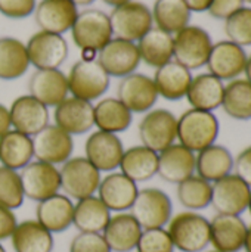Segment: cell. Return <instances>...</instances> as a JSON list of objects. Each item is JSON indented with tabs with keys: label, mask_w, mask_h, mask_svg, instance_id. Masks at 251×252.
Wrapping results in <instances>:
<instances>
[{
	"label": "cell",
	"mask_w": 251,
	"mask_h": 252,
	"mask_svg": "<svg viewBox=\"0 0 251 252\" xmlns=\"http://www.w3.org/2000/svg\"><path fill=\"white\" fill-rule=\"evenodd\" d=\"M247 58L244 47L229 40H223L213 44L206 65L209 72L219 80H235L246 71Z\"/></svg>",
	"instance_id": "ffe728a7"
},
{
	"label": "cell",
	"mask_w": 251,
	"mask_h": 252,
	"mask_svg": "<svg viewBox=\"0 0 251 252\" xmlns=\"http://www.w3.org/2000/svg\"><path fill=\"white\" fill-rule=\"evenodd\" d=\"M36 4V0H0V13L10 19H22L34 12Z\"/></svg>",
	"instance_id": "ee69618b"
},
{
	"label": "cell",
	"mask_w": 251,
	"mask_h": 252,
	"mask_svg": "<svg viewBox=\"0 0 251 252\" xmlns=\"http://www.w3.org/2000/svg\"><path fill=\"white\" fill-rule=\"evenodd\" d=\"M225 21V32L229 41L241 47L251 46V7H241Z\"/></svg>",
	"instance_id": "60d3db41"
},
{
	"label": "cell",
	"mask_w": 251,
	"mask_h": 252,
	"mask_svg": "<svg viewBox=\"0 0 251 252\" xmlns=\"http://www.w3.org/2000/svg\"><path fill=\"white\" fill-rule=\"evenodd\" d=\"M212 47L210 34L198 25H188L173 37V58L189 71L207 63Z\"/></svg>",
	"instance_id": "52a82bcc"
},
{
	"label": "cell",
	"mask_w": 251,
	"mask_h": 252,
	"mask_svg": "<svg viewBox=\"0 0 251 252\" xmlns=\"http://www.w3.org/2000/svg\"><path fill=\"white\" fill-rule=\"evenodd\" d=\"M244 1H249V3H251V0H244Z\"/></svg>",
	"instance_id": "680465c9"
},
{
	"label": "cell",
	"mask_w": 251,
	"mask_h": 252,
	"mask_svg": "<svg viewBox=\"0 0 251 252\" xmlns=\"http://www.w3.org/2000/svg\"><path fill=\"white\" fill-rule=\"evenodd\" d=\"M167 232L180 252H201L210 245V221L197 211H182L172 216Z\"/></svg>",
	"instance_id": "7a4b0ae2"
},
{
	"label": "cell",
	"mask_w": 251,
	"mask_h": 252,
	"mask_svg": "<svg viewBox=\"0 0 251 252\" xmlns=\"http://www.w3.org/2000/svg\"><path fill=\"white\" fill-rule=\"evenodd\" d=\"M246 75H247V81H250L251 83V56L250 58H247V65H246Z\"/></svg>",
	"instance_id": "db71d44e"
},
{
	"label": "cell",
	"mask_w": 251,
	"mask_h": 252,
	"mask_svg": "<svg viewBox=\"0 0 251 252\" xmlns=\"http://www.w3.org/2000/svg\"><path fill=\"white\" fill-rule=\"evenodd\" d=\"M24 196L40 202L61 192V173L56 165L33 159L19 170Z\"/></svg>",
	"instance_id": "30bf717a"
},
{
	"label": "cell",
	"mask_w": 251,
	"mask_h": 252,
	"mask_svg": "<svg viewBox=\"0 0 251 252\" xmlns=\"http://www.w3.org/2000/svg\"><path fill=\"white\" fill-rule=\"evenodd\" d=\"M151 13L155 27L172 35L188 27L191 21V10L183 0H155Z\"/></svg>",
	"instance_id": "8d00e7d4"
},
{
	"label": "cell",
	"mask_w": 251,
	"mask_h": 252,
	"mask_svg": "<svg viewBox=\"0 0 251 252\" xmlns=\"http://www.w3.org/2000/svg\"><path fill=\"white\" fill-rule=\"evenodd\" d=\"M68 252H111L102 233H83L78 232L71 244Z\"/></svg>",
	"instance_id": "7bdbcfd3"
},
{
	"label": "cell",
	"mask_w": 251,
	"mask_h": 252,
	"mask_svg": "<svg viewBox=\"0 0 251 252\" xmlns=\"http://www.w3.org/2000/svg\"><path fill=\"white\" fill-rule=\"evenodd\" d=\"M25 201L19 171L0 165V207L18 210Z\"/></svg>",
	"instance_id": "ab89813d"
},
{
	"label": "cell",
	"mask_w": 251,
	"mask_h": 252,
	"mask_svg": "<svg viewBox=\"0 0 251 252\" xmlns=\"http://www.w3.org/2000/svg\"><path fill=\"white\" fill-rule=\"evenodd\" d=\"M109 78L111 77L105 72L98 59H80L71 66L67 75L70 94L87 102H93L108 92Z\"/></svg>",
	"instance_id": "277c9868"
},
{
	"label": "cell",
	"mask_w": 251,
	"mask_h": 252,
	"mask_svg": "<svg viewBox=\"0 0 251 252\" xmlns=\"http://www.w3.org/2000/svg\"><path fill=\"white\" fill-rule=\"evenodd\" d=\"M143 230L166 227L173 216L170 196L158 188L139 189L138 196L129 210Z\"/></svg>",
	"instance_id": "5b68a950"
},
{
	"label": "cell",
	"mask_w": 251,
	"mask_h": 252,
	"mask_svg": "<svg viewBox=\"0 0 251 252\" xmlns=\"http://www.w3.org/2000/svg\"><path fill=\"white\" fill-rule=\"evenodd\" d=\"M30 65L36 69H59L68 58L67 40L53 32L37 31L27 41Z\"/></svg>",
	"instance_id": "8fae6325"
},
{
	"label": "cell",
	"mask_w": 251,
	"mask_h": 252,
	"mask_svg": "<svg viewBox=\"0 0 251 252\" xmlns=\"http://www.w3.org/2000/svg\"><path fill=\"white\" fill-rule=\"evenodd\" d=\"M250 196V188L237 174H228L212 185L210 205L217 214L241 216L249 208Z\"/></svg>",
	"instance_id": "9a60e30c"
},
{
	"label": "cell",
	"mask_w": 251,
	"mask_h": 252,
	"mask_svg": "<svg viewBox=\"0 0 251 252\" xmlns=\"http://www.w3.org/2000/svg\"><path fill=\"white\" fill-rule=\"evenodd\" d=\"M111 216V211L96 195L87 196L74 202L72 226L83 233H102Z\"/></svg>",
	"instance_id": "4dcf8cb0"
},
{
	"label": "cell",
	"mask_w": 251,
	"mask_h": 252,
	"mask_svg": "<svg viewBox=\"0 0 251 252\" xmlns=\"http://www.w3.org/2000/svg\"><path fill=\"white\" fill-rule=\"evenodd\" d=\"M74 202L64 193L49 196L36 207V220L52 235L62 233L72 226Z\"/></svg>",
	"instance_id": "d4e9b609"
},
{
	"label": "cell",
	"mask_w": 251,
	"mask_h": 252,
	"mask_svg": "<svg viewBox=\"0 0 251 252\" xmlns=\"http://www.w3.org/2000/svg\"><path fill=\"white\" fill-rule=\"evenodd\" d=\"M235 174L251 189V146L246 148L237 159H234Z\"/></svg>",
	"instance_id": "bcb514c9"
},
{
	"label": "cell",
	"mask_w": 251,
	"mask_h": 252,
	"mask_svg": "<svg viewBox=\"0 0 251 252\" xmlns=\"http://www.w3.org/2000/svg\"><path fill=\"white\" fill-rule=\"evenodd\" d=\"M143 229L136 219L129 213H115L105 226L102 236L111 252L135 251Z\"/></svg>",
	"instance_id": "484cf974"
},
{
	"label": "cell",
	"mask_w": 251,
	"mask_h": 252,
	"mask_svg": "<svg viewBox=\"0 0 251 252\" xmlns=\"http://www.w3.org/2000/svg\"><path fill=\"white\" fill-rule=\"evenodd\" d=\"M105 4H108V6H112V7H117V6H121V4H124V3H127V1H130V0H102Z\"/></svg>",
	"instance_id": "816d5d0a"
},
{
	"label": "cell",
	"mask_w": 251,
	"mask_h": 252,
	"mask_svg": "<svg viewBox=\"0 0 251 252\" xmlns=\"http://www.w3.org/2000/svg\"><path fill=\"white\" fill-rule=\"evenodd\" d=\"M141 61L148 66L160 68L173 59V35L152 27L138 43Z\"/></svg>",
	"instance_id": "e575fe53"
},
{
	"label": "cell",
	"mask_w": 251,
	"mask_h": 252,
	"mask_svg": "<svg viewBox=\"0 0 251 252\" xmlns=\"http://www.w3.org/2000/svg\"><path fill=\"white\" fill-rule=\"evenodd\" d=\"M93 120L98 130L118 134L129 130L133 114L117 97H104L93 105Z\"/></svg>",
	"instance_id": "d6a6232c"
},
{
	"label": "cell",
	"mask_w": 251,
	"mask_h": 252,
	"mask_svg": "<svg viewBox=\"0 0 251 252\" xmlns=\"http://www.w3.org/2000/svg\"><path fill=\"white\" fill-rule=\"evenodd\" d=\"M0 252H6V250H4V247L1 245V242H0Z\"/></svg>",
	"instance_id": "9f6ffc18"
},
{
	"label": "cell",
	"mask_w": 251,
	"mask_h": 252,
	"mask_svg": "<svg viewBox=\"0 0 251 252\" xmlns=\"http://www.w3.org/2000/svg\"><path fill=\"white\" fill-rule=\"evenodd\" d=\"M53 109L55 126L71 136L84 134L95 127L92 102L68 96Z\"/></svg>",
	"instance_id": "d6986e66"
},
{
	"label": "cell",
	"mask_w": 251,
	"mask_h": 252,
	"mask_svg": "<svg viewBox=\"0 0 251 252\" xmlns=\"http://www.w3.org/2000/svg\"><path fill=\"white\" fill-rule=\"evenodd\" d=\"M175 250L173 241L164 227L143 230L135 248L136 252H175Z\"/></svg>",
	"instance_id": "b9f144b4"
},
{
	"label": "cell",
	"mask_w": 251,
	"mask_h": 252,
	"mask_svg": "<svg viewBox=\"0 0 251 252\" xmlns=\"http://www.w3.org/2000/svg\"><path fill=\"white\" fill-rule=\"evenodd\" d=\"M124 146L118 134L93 131L84 143V158L101 173H111L120 167Z\"/></svg>",
	"instance_id": "2e32d148"
},
{
	"label": "cell",
	"mask_w": 251,
	"mask_h": 252,
	"mask_svg": "<svg viewBox=\"0 0 251 252\" xmlns=\"http://www.w3.org/2000/svg\"><path fill=\"white\" fill-rule=\"evenodd\" d=\"M98 62L109 77L123 78L136 72L141 65V55L136 43L112 37L98 52Z\"/></svg>",
	"instance_id": "4fadbf2b"
},
{
	"label": "cell",
	"mask_w": 251,
	"mask_h": 252,
	"mask_svg": "<svg viewBox=\"0 0 251 252\" xmlns=\"http://www.w3.org/2000/svg\"><path fill=\"white\" fill-rule=\"evenodd\" d=\"M109 21L112 35L133 43L139 41L154 27L151 9L145 3L136 0L112 7Z\"/></svg>",
	"instance_id": "ba28073f"
},
{
	"label": "cell",
	"mask_w": 251,
	"mask_h": 252,
	"mask_svg": "<svg viewBox=\"0 0 251 252\" xmlns=\"http://www.w3.org/2000/svg\"><path fill=\"white\" fill-rule=\"evenodd\" d=\"M70 31L74 44L80 50L93 49L99 52L114 37L109 15L99 9H84L78 12Z\"/></svg>",
	"instance_id": "9c48e42d"
},
{
	"label": "cell",
	"mask_w": 251,
	"mask_h": 252,
	"mask_svg": "<svg viewBox=\"0 0 251 252\" xmlns=\"http://www.w3.org/2000/svg\"><path fill=\"white\" fill-rule=\"evenodd\" d=\"M33 13L41 31L62 35L72 28L78 10L71 0H40Z\"/></svg>",
	"instance_id": "7402d4cb"
},
{
	"label": "cell",
	"mask_w": 251,
	"mask_h": 252,
	"mask_svg": "<svg viewBox=\"0 0 251 252\" xmlns=\"http://www.w3.org/2000/svg\"><path fill=\"white\" fill-rule=\"evenodd\" d=\"M33 148L34 159L58 167L72 157L74 139L58 126L47 124L43 130L33 136Z\"/></svg>",
	"instance_id": "5bb4252c"
},
{
	"label": "cell",
	"mask_w": 251,
	"mask_h": 252,
	"mask_svg": "<svg viewBox=\"0 0 251 252\" xmlns=\"http://www.w3.org/2000/svg\"><path fill=\"white\" fill-rule=\"evenodd\" d=\"M98 58V52L93 49H83L81 50V59L83 61H95Z\"/></svg>",
	"instance_id": "f907efd6"
},
{
	"label": "cell",
	"mask_w": 251,
	"mask_h": 252,
	"mask_svg": "<svg viewBox=\"0 0 251 252\" xmlns=\"http://www.w3.org/2000/svg\"><path fill=\"white\" fill-rule=\"evenodd\" d=\"M191 12H206L209 10L213 0H183Z\"/></svg>",
	"instance_id": "681fc988"
},
{
	"label": "cell",
	"mask_w": 251,
	"mask_h": 252,
	"mask_svg": "<svg viewBox=\"0 0 251 252\" xmlns=\"http://www.w3.org/2000/svg\"><path fill=\"white\" fill-rule=\"evenodd\" d=\"M249 211H250V214H251V196H250V202H249V208H247Z\"/></svg>",
	"instance_id": "6f0895ef"
},
{
	"label": "cell",
	"mask_w": 251,
	"mask_h": 252,
	"mask_svg": "<svg viewBox=\"0 0 251 252\" xmlns=\"http://www.w3.org/2000/svg\"><path fill=\"white\" fill-rule=\"evenodd\" d=\"M157 174L167 183L179 185L195 174V154L180 143H173L158 154Z\"/></svg>",
	"instance_id": "cb8c5ba5"
},
{
	"label": "cell",
	"mask_w": 251,
	"mask_h": 252,
	"mask_svg": "<svg viewBox=\"0 0 251 252\" xmlns=\"http://www.w3.org/2000/svg\"><path fill=\"white\" fill-rule=\"evenodd\" d=\"M158 97L154 80L141 72L123 77L117 87V99L132 114H145L151 111Z\"/></svg>",
	"instance_id": "7c38bea8"
},
{
	"label": "cell",
	"mask_w": 251,
	"mask_h": 252,
	"mask_svg": "<svg viewBox=\"0 0 251 252\" xmlns=\"http://www.w3.org/2000/svg\"><path fill=\"white\" fill-rule=\"evenodd\" d=\"M225 86L223 81L210 72L192 77L191 86L186 93V99L194 109L213 112L222 106Z\"/></svg>",
	"instance_id": "f1b7e54d"
},
{
	"label": "cell",
	"mask_w": 251,
	"mask_h": 252,
	"mask_svg": "<svg viewBox=\"0 0 251 252\" xmlns=\"http://www.w3.org/2000/svg\"><path fill=\"white\" fill-rule=\"evenodd\" d=\"M176 195L188 211H201L212 204V183L194 174L178 185Z\"/></svg>",
	"instance_id": "f35d334b"
},
{
	"label": "cell",
	"mask_w": 251,
	"mask_h": 252,
	"mask_svg": "<svg viewBox=\"0 0 251 252\" xmlns=\"http://www.w3.org/2000/svg\"><path fill=\"white\" fill-rule=\"evenodd\" d=\"M141 145L160 154L178 140V117L164 108L145 112L138 127Z\"/></svg>",
	"instance_id": "8992f818"
},
{
	"label": "cell",
	"mask_w": 251,
	"mask_h": 252,
	"mask_svg": "<svg viewBox=\"0 0 251 252\" xmlns=\"http://www.w3.org/2000/svg\"><path fill=\"white\" fill-rule=\"evenodd\" d=\"M28 94L44 106L55 108L70 94L67 75L61 69H36L28 80Z\"/></svg>",
	"instance_id": "44dd1931"
},
{
	"label": "cell",
	"mask_w": 251,
	"mask_h": 252,
	"mask_svg": "<svg viewBox=\"0 0 251 252\" xmlns=\"http://www.w3.org/2000/svg\"><path fill=\"white\" fill-rule=\"evenodd\" d=\"M10 124L27 136H36L49 124V108L31 94L18 96L9 106Z\"/></svg>",
	"instance_id": "ac0fdd59"
},
{
	"label": "cell",
	"mask_w": 251,
	"mask_h": 252,
	"mask_svg": "<svg viewBox=\"0 0 251 252\" xmlns=\"http://www.w3.org/2000/svg\"><path fill=\"white\" fill-rule=\"evenodd\" d=\"M18 224V219L12 210L0 207V242L10 239L15 227Z\"/></svg>",
	"instance_id": "7dc6e473"
},
{
	"label": "cell",
	"mask_w": 251,
	"mask_h": 252,
	"mask_svg": "<svg viewBox=\"0 0 251 252\" xmlns=\"http://www.w3.org/2000/svg\"><path fill=\"white\" fill-rule=\"evenodd\" d=\"M12 128L10 124V115H9V108L0 103V137L7 133Z\"/></svg>",
	"instance_id": "c3c4849f"
},
{
	"label": "cell",
	"mask_w": 251,
	"mask_h": 252,
	"mask_svg": "<svg viewBox=\"0 0 251 252\" xmlns=\"http://www.w3.org/2000/svg\"><path fill=\"white\" fill-rule=\"evenodd\" d=\"M246 252H251V226L247 229V236H246V244H244Z\"/></svg>",
	"instance_id": "f5cc1de1"
},
{
	"label": "cell",
	"mask_w": 251,
	"mask_h": 252,
	"mask_svg": "<svg viewBox=\"0 0 251 252\" xmlns=\"http://www.w3.org/2000/svg\"><path fill=\"white\" fill-rule=\"evenodd\" d=\"M10 244L15 252H52L55 241L53 235L34 219L18 221Z\"/></svg>",
	"instance_id": "f546056e"
},
{
	"label": "cell",
	"mask_w": 251,
	"mask_h": 252,
	"mask_svg": "<svg viewBox=\"0 0 251 252\" xmlns=\"http://www.w3.org/2000/svg\"><path fill=\"white\" fill-rule=\"evenodd\" d=\"M118 168L135 183L148 182L157 176L158 154L143 145L127 148L124 149Z\"/></svg>",
	"instance_id": "83f0119b"
},
{
	"label": "cell",
	"mask_w": 251,
	"mask_h": 252,
	"mask_svg": "<svg viewBox=\"0 0 251 252\" xmlns=\"http://www.w3.org/2000/svg\"><path fill=\"white\" fill-rule=\"evenodd\" d=\"M217 136L219 121L213 112L191 108L178 118V140L194 154L215 145Z\"/></svg>",
	"instance_id": "6da1fadb"
},
{
	"label": "cell",
	"mask_w": 251,
	"mask_h": 252,
	"mask_svg": "<svg viewBox=\"0 0 251 252\" xmlns=\"http://www.w3.org/2000/svg\"><path fill=\"white\" fill-rule=\"evenodd\" d=\"M30 68L27 46L15 37H0V80L21 78Z\"/></svg>",
	"instance_id": "d590c367"
},
{
	"label": "cell",
	"mask_w": 251,
	"mask_h": 252,
	"mask_svg": "<svg viewBox=\"0 0 251 252\" xmlns=\"http://www.w3.org/2000/svg\"><path fill=\"white\" fill-rule=\"evenodd\" d=\"M152 80L155 83L158 96L167 100H179L182 97H186L188 89L192 81V74L179 62L170 61L157 68Z\"/></svg>",
	"instance_id": "4316f807"
},
{
	"label": "cell",
	"mask_w": 251,
	"mask_h": 252,
	"mask_svg": "<svg viewBox=\"0 0 251 252\" xmlns=\"http://www.w3.org/2000/svg\"><path fill=\"white\" fill-rule=\"evenodd\" d=\"M249 226L240 216L217 214L210 220V244L219 252H240Z\"/></svg>",
	"instance_id": "603a6c76"
},
{
	"label": "cell",
	"mask_w": 251,
	"mask_h": 252,
	"mask_svg": "<svg viewBox=\"0 0 251 252\" xmlns=\"http://www.w3.org/2000/svg\"><path fill=\"white\" fill-rule=\"evenodd\" d=\"M75 6H87V4H92L95 0H71Z\"/></svg>",
	"instance_id": "11a10c76"
},
{
	"label": "cell",
	"mask_w": 251,
	"mask_h": 252,
	"mask_svg": "<svg viewBox=\"0 0 251 252\" xmlns=\"http://www.w3.org/2000/svg\"><path fill=\"white\" fill-rule=\"evenodd\" d=\"M34 159L33 137L10 128L0 137V165L19 171Z\"/></svg>",
	"instance_id": "1f68e13d"
},
{
	"label": "cell",
	"mask_w": 251,
	"mask_h": 252,
	"mask_svg": "<svg viewBox=\"0 0 251 252\" xmlns=\"http://www.w3.org/2000/svg\"><path fill=\"white\" fill-rule=\"evenodd\" d=\"M139 188L121 171H111L101 179L96 196L111 213H126L132 208Z\"/></svg>",
	"instance_id": "e0dca14e"
},
{
	"label": "cell",
	"mask_w": 251,
	"mask_h": 252,
	"mask_svg": "<svg viewBox=\"0 0 251 252\" xmlns=\"http://www.w3.org/2000/svg\"><path fill=\"white\" fill-rule=\"evenodd\" d=\"M241 7H244V0H213L209 7V12L213 18L228 19Z\"/></svg>",
	"instance_id": "f6af8a7d"
},
{
	"label": "cell",
	"mask_w": 251,
	"mask_h": 252,
	"mask_svg": "<svg viewBox=\"0 0 251 252\" xmlns=\"http://www.w3.org/2000/svg\"><path fill=\"white\" fill-rule=\"evenodd\" d=\"M222 108L225 112L240 121L251 120V83L247 80L235 78L225 86Z\"/></svg>",
	"instance_id": "74e56055"
},
{
	"label": "cell",
	"mask_w": 251,
	"mask_h": 252,
	"mask_svg": "<svg viewBox=\"0 0 251 252\" xmlns=\"http://www.w3.org/2000/svg\"><path fill=\"white\" fill-rule=\"evenodd\" d=\"M209 252H219V251H216V250H215V251H209Z\"/></svg>",
	"instance_id": "91938a15"
},
{
	"label": "cell",
	"mask_w": 251,
	"mask_h": 252,
	"mask_svg": "<svg viewBox=\"0 0 251 252\" xmlns=\"http://www.w3.org/2000/svg\"><path fill=\"white\" fill-rule=\"evenodd\" d=\"M61 190L72 201L93 196L101 183V171L84 157H71L61 168Z\"/></svg>",
	"instance_id": "3957f363"
},
{
	"label": "cell",
	"mask_w": 251,
	"mask_h": 252,
	"mask_svg": "<svg viewBox=\"0 0 251 252\" xmlns=\"http://www.w3.org/2000/svg\"><path fill=\"white\" fill-rule=\"evenodd\" d=\"M234 168L232 154L222 145H212L195 155V171L197 176L204 180L215 183L228 174Z\"/></svg>",
	"instance_id": "836d02e7"
}]
</instances>
